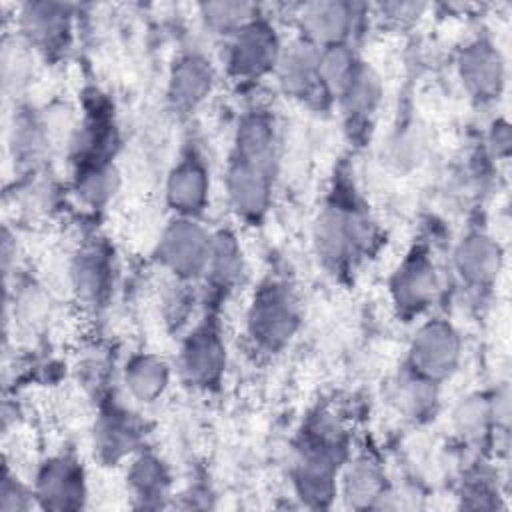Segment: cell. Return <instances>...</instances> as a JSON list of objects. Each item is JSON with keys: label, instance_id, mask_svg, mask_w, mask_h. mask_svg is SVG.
I'll use <instances>...</instances> for the list:
<instances>
[{"label": "cell", "instance_id": "obj_1", "mask_svg": "<svg viewBox=\"0 0 512 512\" xmlns=\"http://www.w3.org/2000/svg\"><path fill=\"white\" fill-rule=\"evenodd\" d=\"M298 320V304L292 292L284 284L270 282L254 296L248 312V330L260 346L276 350L290 340Z\"/></svg>", "mask_w": 512, "mask_h": 512}, {"label": "cell", "instance_id": "obj_2", "mask_svg": "<svg viewBox=\"0 0 512 512\" xmlns=\"http://www.w3.org/2000/svg\"><path fill=\"white\" fill-rule=\"evenodd\" d=\"M212 238L190 218L174 220L162 234L158 258L182 278H194L208 268Z\"/></svg>", "mask_w": 512, "mask_h": 512}, {"label": "cell", "instance_id": "obj_3", "mask_svg": "<svg viewBox=\"0 0 512 512\" xmlns=\"http://www.w3.org/2000/svg\"><path fill=\"white\" fill-rule=\"evenodd\" d=\"M460 356V340L450 324L434 320L418 330L410 346L412 370L426 380L448 376Z\"/></svg>", "mask_w": 512, "mask_h": 512}, {"label": "cell", "instance_id": "obj_4", "mask_svg": "<svg viewBox=\"0 0 512 512\" xmlns=\"http://www.w3.org/2000/svg\"><path fill=\"white\" fill-rule=\"evenodd\" d=\"M370 222L360 212L326 208L316 224L318 252L332 262L346 260L370 242Z\"/></svg>", "mask_w": 512, "mask_h": 512}, {"label": "cell", "instance_id": "obj_5", "mask_svg": "<svg viewBox=\"0 0 512 512\" xmlns=\"http://www.w3.org/2000/svg\"><path fill=\"white\" fill-rule=\"evenodd\" d=\"M278 58L280 44L274 28L258 20L236 32L228 50V64L238 76H260L272 70Z\"/></svg>", "mask_w": 512, "mask_h": 512}, {"label": "cell", "instance_id": "obj_6", "mask_svg": "<svg viewBox=\"0 0 512 512\" xmlns=\"http://www.w3.org/2000/svg\"><path fill=\"white\" fill-rule=\"evenodd\" d=\"M226 364V348L218 332L210 326L196 330L184 344L180 368L190 384H214Z\"/></svg>", "mask_w": 512, "mask_h": 512}, {"label": "cell", "instance_id": "obj_7", "mask_svg": "<svg viewBox=\"0 0 512 512\" xmlns=\"http://www.w3.org/2000/svg\"><path fill=\"white\" fill-rule=\"evenodd\" d=\"M270 172L266 168L232 160L226 188L232 208L244 218H260L270 202Z\"/></svg>", "mask_w": 512, "mask_h": 512}, {"label": "cell", "instance_id": "obj_8", "mask_svg": "<svg viewBox=\"0 0 512 512\" xmlns=\"http://www.w3.org/2000/svg\"><path fill=\"white\" fill-rule=\"evenodd\" d=\"M36 492L48 508H76L84 496L82 470L68 458L52 460L40 472Z\"/></svg>", "mask_w": 512, "mask_h": 512}, {"label": "cell", "instance_id": "obj_9", "mask_svg": "<svg viewBox=\"0 0 512 512\" xmlns=\"http://www.w3.org/2000/svg\"><path fill=\"white\" fill-rule=\"evenodd\" d=\"M166 198L168 204L186 218L204 208L208 198V174L200 160L190 156L172 168L166 182Z\"/></svg>", "mask_w": 512, "mask_h": 512}, {"label": "cell", "instance_id": "obj_10", "mask_svg": "<svg viewBox=\"0 0 512 512\" xmlns=\"http://www.w3.org/2000/svg\"><path fill=\"white\" fill-rule=\"evenodd\" d=\"M306 40L312 44H342L352 28L354 8L346 2H312L300 14Z\"/></svg>", "mask_w": 512, "mask_h": 512}, {"label": "cell", "instance_id": "obj_11", "mask_svg": "<svg viewBox=\"0 0 512 512\" xmlns=\"http://www.w3.org/2000/svg\"><path fill=\"white\" fill-rule=\"evenodd\" d=\"M320 48L310 40H296L278 58V74L286 92L308 96L320 84Z\"/></svg>", "mask_w": 512, "mask_h": 512}, {"label": "cell", "instance_id": "obj_12", "mask_svg": "<svg viewBox=\"0 0 512 512\" xmlns=\"http://www.w3.org/2000/svg\"><path fill=\"white\" fill-rule=\"evenodd\" d=\"M436 290L434 266L424 254H412L394 274L392 294L400 308L420 310L424 308Z\"/></svg>", "mask_w": 512, "mask_h": 512}, {"label": "cell", "instance_id": "obj_13", "mask_svg": "<svg viewBox=\"0 0 512 512\" xmlns=\"http://www.w3.org/2000/svg\"><path fill=\"white\" fill-rule=\"evenodd\" d=\"M214 70L200 54L178 58L170 74V98L180 108H194L212 90Z\"/></svg>", "mask_w": 512, "mask_h": 512}, {"label": "cell", "instance_id": "obj_14", "mask_svg": "<svg viewBox=\"0 0 512 512\" xmlns=\"http://www.w3.org/2000/svg\"><path fill=\"white\" fill-rule=\"evenodd\" d=\"M460 76L476 96H494L502 84V60L490 44L476 42L460 58Z\"/></svg>", "mask_w": 512, "mask_h": 512}, {"label": "cell", "instance_id": "obj_15", "mask_svg": "<svg viewBox=\"0 0 512 512\" xmlns=\"http://www.w3.org/2000/svg\"><path fill=\"white\" fill-rule=\"evenodd\" d=\"M276 150V136L270 118L262 114L248 116L240 122L236 132L234 160L272 170Z\"/></svg>", "mask_w": 512, "mask_h": 512}, {"label": "cell", "instance_id": "obj_16", "mask_svg": "<svg viewBox=\"0 0 512 512\" xmlns=\"http://www.w3.org/2000/svg\"><path fill=\"white\" fill-rule=\"evenodd\" d=\"M500 248L482 234H470L456 250V266L462 278L474 284L492 282L500 270Z\"/></svg>", "mask_w": 512, "mask_h": 512}, {"label": "cell", "instance_id": "obj_17", "mask_svg": "<svg viewBox=\"0 0 512 512\" xmlns=\"http://www.w3.org/2000/svg\"><path fill=\"white\" fill-rule=\"evenodd\" d=\"M24 34L42 46H52L68 32V12L60 4H26L22 10Z\"/></svg>", "mask_w": 512, "mask_h": 512}, {"label": "cell", "instance_id": "obj_18", "mask_svg": "<svg viewBox=\"0 0 512 512\" xmlns=\"http://www.w3.org/2000/svg\"><path fill=\"white\" fill-rule=\"evenodd\" d=\"M128 392L140 402L156 400L168 386V368L156 356H134L124 370Z\"/></svg>", "mask_w": 512, "mask_h": 512}, {"label": "cell", "instance_id": "obj_19", "mask_svg": "<svg viewBox=\"0 0 512 512\" xmlns=\"http://www.w3.org/2000/svg\"><path fill=\"white\" fill-rule=\"evenodd\" d=\"M74 286L78 294L88 302H98L110 282V264L100 250H86L78 256L74 264Z\"/></svg>", "mask_w": 512, "mask_h": 512}, {"label": "cell", "instance_id": "obj_20", "mask_svg": "<svg viewBox=\"0 0 512 512\" xmlns=\"http://www.w3.org/2000/svg\"><path fill=\"white\" fill-rule=\"evenodd\" d=\"M128 416L130 414H126V412L112 410V412L104 414L98 422V428H96L98 448L104 454H108V458H118V456L126 454L138 438L136 424Z\"/></svg>", "mask_w": 512, "mask_h": 512}, {"label": "cell", "instance_id": "obj_21", "mask_svg": "<svg viewBox=\"0 0 512 512\" xmlns=\"http://www.w3.org/2000/svg\"><path fill=\"white\" fill-rule=\"evenodd\" d=\"M344 492L350 504L354 506H370L374 500L384 494V480L376 464L368 460L354 462L344 478Z\"/></svg>", "mask_w": 512, "mask_h": 512}, {"label": "cell", "instance_id": "obj_22", "mask_svg": "<svg viewBox=\"0 0 512 512\" xmlns=\"http://www.w3.org/2000/svg\"><path fill=\"white\" fill-rule=\"evenodd\" d=\"M254 6L246 2H208L202 4L206 24L222 34H236L254 18Z\"/></svg>", "mask_w": 512, "mask_h": 512}, {"label": "cell", "instance_id": "obj_23", "mask_svg": "<svg viewBox=\"0 0 512 512\" xmlns=\"http://www.w3.org/2000/svg\"><path fill=\"white\" fill-rule=\"evenodd\" d=\"M130 484H132L134 492L138 494V498L148 502L152 498L164 496L166 486H168V476L158 458L144 454L130 468Z\"/></svg>", "mask_w": 512, "mask_h": 512}, {"label": "cell", "instance_id": "obj_24", "mask_svg": "<svg viewBox=\"0 0 512 512\" xmlns=\"http://www.w3.org/2000/svg\"><path fill=\"white\" fill-rule=\"evenodd\" d=\"M242 258H240V248L228 232H220L212 236V246H210V260H208V272L214 276L218 282H230L238 276Z\"/></svg>", "mask_w": 512, "mask_h": 512}, {"label": "cell", "instance_id": "obj_25", "mask_svg": "<svg viewBox=\"0 0 512 512\" xmlns=\"http://www.w3.org/2000/svg\"><path fill=\"white\" fill-rule=\"evenodd\" d=\"M114 172L108 164L82 168L78 172V192L90 204L104 202L114 190Z\"/></svg>", "mask_w": 512, "mask_h": 512}, {"label": "cell", "instance_id": "obj_26", "mask_svg": "<svg viewBox=\"0 0 512 512\" xmlns=\"http://www.w3.org/2000/svg\"><path fill=\"white\" fill-rule=\"evenodd\" d=\"M432 380H426L422 376H418L416 372L402 380L400 386H398V392H396V398H398V404L410 412V414H420L424 412L430 402L434 400V388H432Z\"/></svg>", "mask_w": 512, "mask_h": 512}, {"label": "cell", "instance_id": "obj_27", "mask_svg": "<svg viewBox=\"0 0 512 512\" xmlns=\"http://www.w3.org/2000/svg\"><path fill=\"white\" fill-rule=\"evenodd\" d=\"M488 406L482 402V398H468L466 402L460 404V408L454 414V420L458 428L466 434H476L478 430L484 428L488 420Z\"/></svg>", "mask_w": 512, "mask_h": 512}]
</instances>
